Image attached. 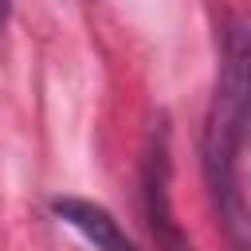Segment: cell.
I'll return each mask as SVG.
<instances>
[{
	"mask_svg": "<svg viewBox=\"0 0 251 251\" xmlns=\"http://www.w3.org/2000/svg\"><path fill=\"white\" fill-rule=\"evenodd\" d=\"M247 137H251V12L235 16L224 31L220 75H216V90H212L204 137H200L204 180L235 239H243L251 224L247 192L239 188V161H243Z\"/></svg>",
	"mask_w": 251,
	"mask_h": 251,
	"instance_id": "6da1fadb",
	"label": "cell"
},
{
	"mask_svg": "<svg viewBox=\"0 0 251 251\" xmlns=\"http://www.w3.org/2000/svg\"><path fill=\"white\" fill-rule=\"evenodd\" d=\"M51 212L59 224H67L71 231H78L94 251H137V243L122 231V224L94 200H82V196H55L51 200Z\"/></svg>",
	"mask_w": 251,
	"mask_h": 251,
	"instance_id": "3957f363",
	"label": "cell"
},
{
	"mask_svg": "<svg viewBox=\"0 0 251 251\" xmlns=\"http://www.w3.org/2000/svg\"><path fill=\"white\" fill-rule=\"evenodd\" d=\"M8 12H12V0H0V31H4V24H8Z\"/></svg>",
	"mask_w": 251,
	"mask_h": 251,
	"instance_id": "277c9868",
	"label": "cell"
},
{
	"mask_svg": "<svg viewBox=\"0 0 251 251\" xmlns=\"http://www.w3.org/2000/svg\"><path fill=\"white\" fill-rule=\"evenodd\" d=\"M169 129H153L149 137V153H145V169H141V188H145V216H149V231L157 251H192L176 208H173V192H169Z\"/></svg>",
	"mask_w": 251,
	"mask_h": 251,
	"instance_id": "7a4b0ae2",
	"label": "cell"
}]
</instances>
